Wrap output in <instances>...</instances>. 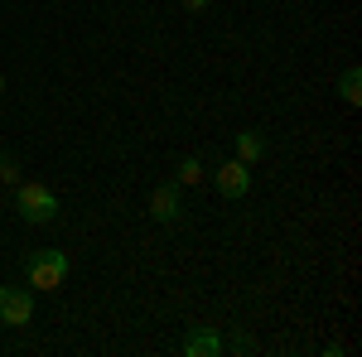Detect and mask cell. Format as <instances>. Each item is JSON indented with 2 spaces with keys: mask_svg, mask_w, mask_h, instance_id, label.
<instances>
[{
  "mask_svg": "<svg viewBox=\"0 0 362 357\" xmlns=\"http://www.w3.org/2000/svg\"><path fill=\"white\" fill-rule=\"evenodd\" d=\"M150 218L155 222H179V184H160L150 193Z\"/></svg>",
  "mask_w": 362,
  "mask_h": 357,
  "instance_id": "6",
  "label": "cell"
},
{
  "mask_svg": "<svg viewBox=\"0 0 362 357\" xmlns=\"http://www.w3.org/2000/svg\"><path fill=\"white\" fill-rule=\"evenodd\" d=\"M261 155H266V140L256 136V131H242V136H237V160H242V165H256Z\"/></svg>",
  "mask_w": 362,
  "mask_h": 357,
  "instance_id": "8",
  "label": "cell"
},
{
  "mask_svg": "<svg viewBox=\"0 0 362 357\" xmlns=\"http://www.w3.org/2000/svg\"><path fill=\"white\" fill-rule=\"evenodd\" d=\"M174 184H203V165H198V160H184V165H179V179H174Z\"/></svg>",
  "mask_w": 362,
  "mask_h": 357,
  "instance_id": "9",
  "label": "cell"
},
{
  "mask_svg": "<svg viewBox=\"0 0 362 357\" xmlns=\"http://www.w3.org/2000/svg\"><path fill=\"white\" fill-rule=\"evenodd\" d=\"M34 319V295L25 285H0V324L5 329H25Z\"/></svg>",
  "mask_w": 362,
  "mask_h": 357,
  "instance_id": "3",
  "label": "cell"
},
{
  "mask_svg": "<svg viewBox=\"0 0 362 357\" xmlns=\"http://www.w3.org/2000/svg\"><path fill=\"white\" fill-rule=\"evenodd\" d=\"M184 5H189V10H203V5H208V0H184Z\"/></svg>",
  "mask_w": 362,
  "mask_h": 357,
  "instance_id": "11",
  "label": "cell"
},
{
  "mask_svg": "<svg viewBox=\"0 0 362 357\" xmlns=\"http://www.w3.org/2000/svg\"><path fill=\"white\" fill-rule=\"evenodd\" d=\"M0 179H5V184H15V179H20V169H15L10 155H0Z\"/></svg>",
  "mask_w": 362,
  "mask_h": 357,
  "instance_id": "10",
  "label": "cell"
},
{
  "mask_svg": "<svg viewBox=\"0 0 362 357\" xmlns=\"http://www.w3.org/2000/svg\"><path fill=\"white\" fill-rule=\"evenodd\" d=\"M25 275H29V285H34V290H63V280H68V256L54 251V247L29 251Z\"/></svg>",
  "mask_w": 362,
  "mask_h": 357,
  "instance_id": "1",
  "label": "cell"
},
{
  "mask_svg": "<svg viewBox=\"0 0 362 357\" xmlns=\"http://www.w3.org/2000/svg\"><path fill=\"white\" fill-rule=\"evenodd\" d=\"M0 92H5V78H0Z\"/></svg>",
  "mask_w": 362,
  "mask_h": 357,
  "instance_id": "12",
  "label": "cell"
},
{
  "mask_svg": "<svg viewBox=\"0 0 362 357\" xmlns=\"http://www.w3.org/2000/svg\"><path fill=\"white\" fill-rule=\"evenodd\" d=\"M338 97H343L348 107L362 102V68H343V73H338Z\"/></svg>",
  "mask_w": 362,
  "mask_h": 357,
  "instance_id": "7",
  "label": "cell"
},
{
  "mask_svg": "<svg viewBox=\"0 0 362 357\" xmlns=\"http://www.w3.org/2000/svg\"><path fill=\"white\" fill-rule=\"evenodd\" d=\"M184 357H213V353H223V333L218 329H194V333H184Z\"/></svg>",
  "mask_w": 362,
  "mask_h": 357,
  "instance_id": "5",
  "label": "cell"
},
{
  "mask_svg": "<svg viewBox=\"0 0 362 357\" xmlns=\"http://www.w3.org/2000/svg\"><path fill=\"white\" fill-rule=\"evenodd\" d=\"M15 208H20L25 222H54L58 218V193L49 189V184H20Z\"/></svg>",
  "mask_w": 362,
  "mask_h": 357,
  "instance_id": "2",
  "label": "cell"
},
{
  "mask_svg": "<svg viewBox=\"0 0 362 357\" xmlns=\"http://www.w3.org/2000/svg\"><path fill=\"white\" fill-rule=\"evenodd\" d=\"M213 179H218V193L223 198H247L251 193V165H242V160H223Z\"/></svg>",
  "mask_w": 362,
  "mask_h": 357,
  "instance_id": "4",
  "label": "cell"
}]
</instances>
